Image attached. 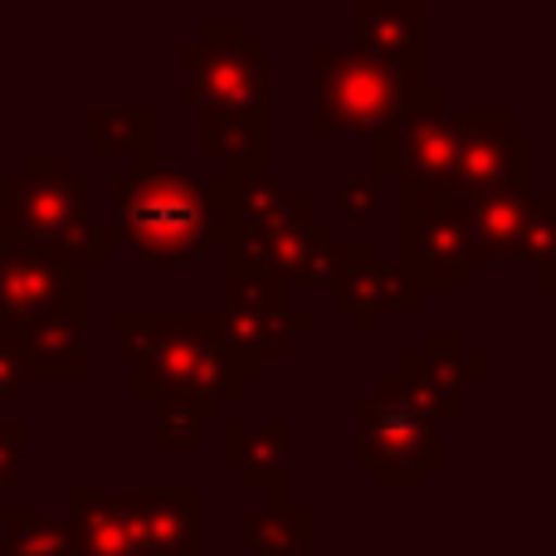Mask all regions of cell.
Instances as JSON below:
<instances>
[{"label": "cell", "mask_w": 556, "mask_h": 556, "mask_svg": "<svg viewBox=\"0 0 556 556\" xmlns=\"http://www.w3.org/2000/svg\"><path fill=\"white\" fill-rule=\"evenodd\" d=\"M0 244L93 274L117 260L123 240L113 220L93 215V181L78 176L68 156L29 152L20 172L0 181Z\"/></svg>", "instance_id": "cell-1"}, {"label": "cell", "mask_w": 556, "mask_h": 556, "mask_svg": "<svg viewBox=\"0 0 556 556\" xmlns=\"http://www.w3.org/2000/svg\"><path fill=\"white\" fill-rule=\"evenodd\" d=\"M123 362L132 366L137 401L162 395H211V401H244V386L264 381L269 366L240 362L215 337V313H147L117 307L108 317Z\"/></svg>", "instance_id": "cell-2"}, {"label": "cell", "mask_w": 556, "mask_h": 556, "mask_svg": "<svg viewBox=\"0 0 556 556\" xmlns=\"http://www.w3.org/2000/svg\"><path fill=\"white\" fill-rule=\"evenodd\" d=\"M113 195L117 240L132 244V254L156 269H181L201 260L205 250H220V220L201 176L162 162L127 166L108 181Z\"/></svg>", "instance_id": "cell-3"}, {"label": "cell", "mask_w": 556, "mask_h": 556, "mask_svg": "<svg viewBox=\"0 0 556 556\" xmlns=\"http://www.w3.org/2000/svg\"><path fill=\"white\" fill-rule=\"evenodd\" d=\"M313 64V127L317 137L342 132H381L425 93V64H391L376 54L332 45H307Z\"/></svg>", "instance_id": "cell-4"}, {"label": "cell", "mask_w": 556, "mask_h": 556, "mask_svg": "<svg viewBox=\"0 0 556 556\" xmlns=\"http://www.w3.org/2000/svg\"><path fill=\"white\" fill-rule=\"evenodd\" d=\"M181 93L176 108L195 117L269 113V49L240 20H205L201 35L176 49Z\"/></svg>", "instance_id": "cell-5"}, {"label": "cell", "mask_w": 556, "mask_h": 556, "mask_svg": "<svg viewBox=\"0 0 556 556\" xmlns=\"http://www.w3.org/2000/svg\"><path fill=\"white\" fill-rule=\"evenodd\" d=\"M352 459L371 469V479L386 493H415L425 489L430 469H444L450 444L425 415H415L401 401L391 376H376V386L352 401Z\"/></svg>", "instance_id": "cell-6"}, {"label": "cell", "mask_w": 556, "mask_h": 556, "mask_svg": "<svg viewBox=\"0 0 556 556\" xmlns=\"http://www.w3.org/2000/svg\"><path fill=\"white\" fill-rule=\"evenodd\" d=\"M376 181H401V191H425L450 201L454 181V113L444 88H425L395 123L376 132Z\"/></svg>", "instance_id": "cell-7"}, {"label": "cell", "mask_w": 556, "mask_h": 556, "mask_svg": "<svg viewBox=\"0 0 556 556\" xmlns=\"http://www.w3.org/2000/svg\"><path fill=\"white\" fill-rule=\"evenodd\" d=\"M317 327L313 313L288 303V283L264 274L225 269L220 278V307H215V337L240 362L269 366L293 346V337H307Z\"/></svg>", "instance_id": "cell-8"}, {"label": "cell", "mask_w": 556, "mask_h": 556, "mask_svg": "<svg viewBox=\"0 0 556 556\" xmlns=\"http://www.w3.org/2000/svg\"><path fill=\"white\" fill-rule=\"evenodd\" d=\"M225 269H240V274H264L278 278V283H332L337 269V254H342V235H337L332 220L317 215V205L307 195H293L283 215L269 225L264 235L240 244H225Z\"/></svg>", "instance_id": "cell-9"}, {"label": "cell", "mask_w": 556, "mask_h": 556, "mask_svg": "<svg viewBox=\"0 0 556 556\" xmlns=\"http://www.w3.org/2000/svg\"><path fill=\"white\" fill-rule=\"evenodd\" d=\"M401 269L420 293H459L469 288L473 260L469 215L459 201L425 191H401Z\"/></svg>", "instance_id": "cell-10"}, {"label": "cell", "mask_w": 556, "mask_h": 556, "mask_svg": "<svg viewBox=\"0 0 556 556\" xmlns=\"http://www.w3.org/2000/svg\"><path fill=\"white\" fill-rule=\"evenodd\" d=\"M522 172H538V137L518 132L508 108H469V113H454L450 201L464 205Z\"/></svg>", "instance_id": "cell-11"}, {"label": "cell", "mask_w": 556, "mask_h": 556, "mask_svg": "<svg viewBox=\"0 0 556 556\" xmlns=\"http://www.w3.org/2000/svg\"><path fill=\"white\" fill-rule=\"evenodd\" d=\"M59 307H93V274L64 269L20 244H0V337H15Z\"/></svg>", "instance_id": "cell-12"}, {"label": "cell", "mask_w": 556, "mask_h": 556, "mask_svg": "<svg viewBox=\"0 0 556 556\" xmlns=\"http://www.w3.org/2000/svg\"><path fill=\"white\" fill-rule=\"evenodd\" d=\"M332 303L352 317L356 332H381V317L386 313H420L425 293L410 283V274L401 264H386L381 244L371 240H356L342 244L337 254V269H332Z\"/></svg>", "instance_id": "cell-13"}, {"label": "cell", "mask_w": 556, "mask_h": 556, "mask_svg": "<svg viewBox=\"0 0 556 556\" xmlns=\"http://www.w3.org/2000/svg\"><path fill=\"white\" fill-rule=\"evenodd\" d=\"M220 454L230 469H240L244 489L264 493L269 508H288V493H293V425L288 420L244 425L225 415Z\"/></svg>", "instance_id": "cell-14"}, {"label": "cell", "mask_w": 556, "mask_h": 556, "mask_svg": "<svg viewBox=\"0 0 556 556\" xmlns=\"http://www.w3.org/2000/svg\"><path fill=\"white\" fill-rule=\"evenodd\" d=\"M68 538L78 556H152L137 528L132 493H93V489H68L64 513Z\"/></svg>", "instance_id": "cell-15"}, {"label": "cell", "mask_w": 556, "mask_h": 556, "mask_svg": "<svg viewBox=\"0 0 556 556\" xmlns=\"http://www.w3.org/2000/svg\"><path fill=\"white\" fill-rule=\"evenodd\" d=\"M88 313L93 307H59V313L5 337L29 381L35 376H45V381H78V376L93 371V362H88Z\"/></svg>", "instance_id": "cell-16"}, {"label": "cell", "mask_w": 556, "mask_h": 556, "mask_svg": "<svg viewBox=\"0 0 556 556\" xmlns=\"http://www.w3.org/2000/svg\"><path fill=\"white\" fill-rule=\"evenodd\" d=\"M205 191L215 201L220 220V250L264 235L278 215L293 205V191L274 172H244V176H205Z\"/></svg>", "instance_id": "cell-17"}, {"label": "cell", "mask_w": 556, "mask_h": 556, "mask_svg": "<svg viewBox=\"0 0 556 556\" xmlns=\"http://www.w3.org/2000/svg\"><path fill=\"white\" fill-rule=\"evenodd\" d=\"M532 201H538V172H522V176H513V181L464 201L469 235H473V260L479 264L518 260V235H522V220H528Z\"/></svg>", "instance_id": "cell-18"}, {"label": "cell", "mask_w": 556, "mask_h": 556, "mask_svg": "<svg viewBox=\"0 0 556 556\" xmlns=\"http://www.w3.org/2000/svg\"><path fill=\"white\" fill-rule=\"evenodd\" d=\"M132 508L152 556H205V538H201L205 498L195 489H137Z\"/></svg>", "instance_id": "cell-19"}, {"label": "cell", "mask_w": 556, "mask_h": 556, "mask_svg": "<svg viewBox=\"0 0 556 556\" xmlns=\"http://www.w3.org/2000/svg\"><path fill=\"white\" fill-rule=\"evenodd\" d=\"M352 49L391 64H425V5L420 0H356Z\"/></svg>", "instance_id": "cell-20"}, {"label": "cell", "mask_w": 556, "mask_h": 556, "mask_svg": "<svg viewBox=\"0 0 556 556\" xmlns=\"http://www.w3.org/2000/svg\"><path fill=\"white\" fill-rule=\"evenodd\" d=\"M201 152L220 156V172L215 176L269 172V113L201 117Z\"/></svg>", "instance_id": "cell-21"}, {"label": "cell", "mask_w": 556, "mask_h": 556, "mask_svg": "<svg viewBox=\"0 0 556 556\" xmlns=\"http://www.w3.org/2000/svg\"><path fill=\"white\" fill-rule=\"evenodd\" d=\"M391 381H395V391H401V401L410 405L415 415H425L434 430H440V425H464L469 420V391L454 386L450 376L430 371V366L420 362V352L401 356V371H395Z\"/></svg>", "instance_id": "cell-22"}, {"label": "cell", "mask_w": 556, "mask_h": 556, "mask_svg": "<svg viewBox=\"0 0 556 556\" xmlns=\"http://www.w3.org/2000/svg\"><path fill=\"white\" fill-rule=\"evenodd\" d=\"M88 152L93 156L127 152L132 166H152L156 156H162L156 152V113L152 108H127V113L98 108V113L88 117Z\"/></svg>", "instance_id": "cell-23"}, {"label": "cell", "mask_w": 556, "mask_h": 556, "mask_svg": "<svg viewBox=\"0 0 556 556\" xmlns=\"http://www.w3.org/2000/svg\"><path fill=\"white\" fill-rule=\"evenodd\" d=\"M0 556H78L68 522L39 508H5L0 513Z\"/></svg>", "instance_id": "cell-24"}, {"label": "cell", "mask_w": 556, "mask_h": 556, "mask_svg": "<svg viewBox=\"0 0 556 556\" xmlns=\"http://www.w3.org/2000/svg\"><path fill=\"white\" fill-rule=\"evenodd\" d=\"M313 513L303 508H254L244 513V542L254 556H307L313 552Z\"/></svg>", "instance_id": "cell-25"}, {"label": "cell", "mask_w": 556, "mask_h": 556, "mask_svg": "<svg viewBox=\"0 0 556 556\" xmlns=\"http://www.w3.org/2000/svg\"><path fill=\"white\" fill-rule=\"evenodd\" d=\"M225 405L211 395H162L156 401V444L166 450H186V444L205 440V425H220Z\"/></svg>", "instance_id": "cell-26"}, {"label": "cell", "mask_w": 556, "mask_h": 556, "mask_svg": "<svg viewBox=\"0 0 556 556\" xmlns=\"http://www.w3.org/2000/svg\"><path fill=\"white\" fill-rule=\"evenodd\" d=\"M513 264H528V274L538 288L556 283V205L547 195L532 201L528 220H522V235H518V260Z\"/></svg>", "instance_id": "cell-27"}, {"label": "cell", "mask_w": 556, "mask_h": 556, "mask_svg": "<svg viewBox=\"0 0 556 556\" xmlns=\"http://www.w3.org/2000/svg\"><path fill=\"white\" fill-rule=\"evenodd\" d=\"M420 362L430 366V371L450 376V381L464 386V391H469L479 376L493 371V362L483 352H473V342L464 332H425L420 337Z\"/></svg>", "instance_id": "cell-28"}, {"label": "cell", "mask_w": 556, "mask_h": 556, "mask_svg": "<svg viewBox=\"0 0 556 556\" xmlns=\"http://www.w3.org/2000/svg\"><path fill=\"white\" fill-rule=\"evenodd\" d=\"M332 211L342 215V220H352V225H371L376 215H381V181H376L371 172L342 176L337 191H332Z\"/></svg>", "instance_id": "cell-29"}, {"label": "cell", "mask_w": 556, "mask_h": 556, "mask_svg": "<svg viewBox=\"0 0 556 556\" xmlns=\"http://www.w3.org/2000/svg\"><path fill=\"white\" fill-rule=\"evenodd\" d=\"M20 469H25V425L0 410V498L20 483Z\"/></svg>", "instance_id": "cell-30"}, {"label": "cell", "mask_w": 556, "mask_h": 556, "mask_svg": "<svg viewBox=\"0 0 556 556\" xmlns=\"http://www.w3.org/2000/svg\"><path fill=\"white\" fill-rule=\"evenodd\" d=\"M29 386V376H25V366H20V356H15V346L0 337V410H5L10 401H15L20 391Z\"/></svg>", "instance_id": "cell-31"}]
</instances>
